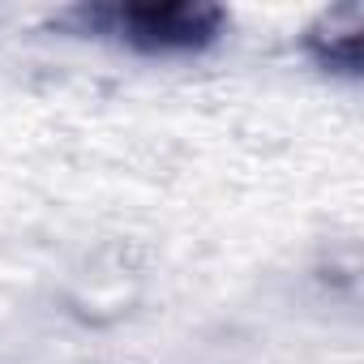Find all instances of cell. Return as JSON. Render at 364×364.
<instances>
[{"instance_id":"obj_1","label":"cell","mask_w":364,"mask_h":364,"mask_svg":"<svg viewBox=\"0 0 364 364\" xmlns=\"http://www.w3.org/2000/svg\"><path fill=\"white\" fill-rule=\"evenodd\" d=\"M86 26L146 52H189L219 35L223 14L206 5H112L86 9Z\"/></svg>"}]
</instances>
